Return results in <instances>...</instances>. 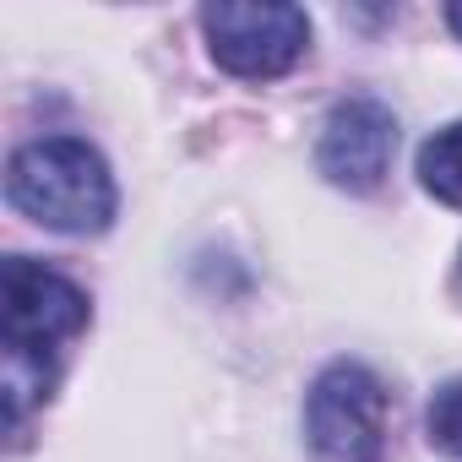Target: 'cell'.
Wrapping results in <instances>:
<instances>
[{
  "label": "cell",
  "mask_w": 462,
  "mask_h": 462,
  "mask_svg": "<svg viewBox=\"0 0 462 462\" xmlns=\"http://www.w3.org/2000/svg\"><path fill=\"white\" fill-rule=\"evenodd\" d=\"M6 196L23 217L55 235H104L120 207L104 152L77 136H44L17 147L6 163Z\"/></svg>",
  "instance_id": "1"
},
{
  "label": "cell",
  "mask_w": 462,
  "mask_h": 462,
  "mask_svg": "<svg viewBox=\"0 0 462 462\" xmlns=\"http://www.w3.org/2000/svg\"><path fill=\"white\" fill-rule=\"evenodd\" d=\"M305 440L316 462H381L386 457V386L359 359H332L305 397Z\"/></svg>",
  "instance_id": "2"
},
{
  "label": "cell",
  "mask_w": 462,
  "mask_h": 462,
  "mask_svg": "<svg viewBox=\"0 0 462 462\" xmlns=\"http://www.w3.org/2000/svg\"><path fill=\"white\" fill-rule=\"evenodd\" d=\"M201 33L228 77L273 82L305 55L310 17L283 0H217V6H201Z\"/></svg>",
  "instance_id": "3"
},
{
  "label": "cell",
  "mask_w": 462,
  "mask_h": 462,
  "mask_svg": "<svg viewBox=\"0 0 462 462\" xmlns=\"http://www.w3.org/2000/svg\"><path fill=\"white\" fill-rule=\"evenodd\" d=\"M82 327H88V294L66 273L33 256H6V267H0V343L55 354V343L77 337Z\"/></svg>",
  "instance_id": "4"
},
{
  "label": "cell",
  "mask_w": 462,
  "mask_h": 462,
  "mask_svg": "<svg viewBox=\"0 0 462 462\" xmlns=\"http://www.w3.org/2000/svg\"><path fill=\"white\" fill-rule=\"evenodd\" d=\"M392 152H397V115L381 98H343L321 125L316 169L327 174V185L365 196L386 180Z\"/></svg>",
  "instance_id": "5"
},
{
  "label": "cell",
  "mask_w": 462,
  "mask_h": 462,
  "mask_svg": "<svg viewBox=\"0 0 462 462\" xmlns=\"http://www.w3.org/2000/svg\"><path fill=\"white\" fill-rule=\"evenodd\" d=\"M0 392H6V430L17 435L23 419L39 402H50V392H55V354L6 348V354H0Z\"/></svg>",
  "instance_id": "6"
},
{
  "label": "cell",
  "mask_w": 462,
  "mask_h": 462,
  "mask_svg": "<svg viewBox=\"0 0 462 462\" xmlns=\"http://www.w3.org/2000/svg\"><path fill=\"white\" fill-rule=\"evenodd\" d=\"M413 169H419V185H424L435 201L462 207V120H451V125H440L435 136H424Z\"/></svg>",
  "instance_id": "7"
},
{
  "label": "cell",
  "mask_w": 462,
  "mask_h": 462,
  "mask_svg": "<svg viewBox=\"0 0 462 462\" xmlns=\"http://www.w3.org/2000/svg\"><path fill=\"white\" fill-rule=\"evenodd\" d=\"M424 435L440 457H462V375L440 381L424 408Z\"/></svg>",
  "instance_id": "8"
},
{
  "label": "cell",
  "mask_w": 462,
  "mask_h": 462,
  "mask_svg": "<svg viewBox=\"0 0 462 462\" xmlns=\"http://www.w3.org/2000/svg\"><path fill=\"white\" fill-rule=\"evenodd\" d=\"M446 28L462 39V0H451V6H446Z\"/></svg>",
  "instance_id": "9"
}]
</instances>
